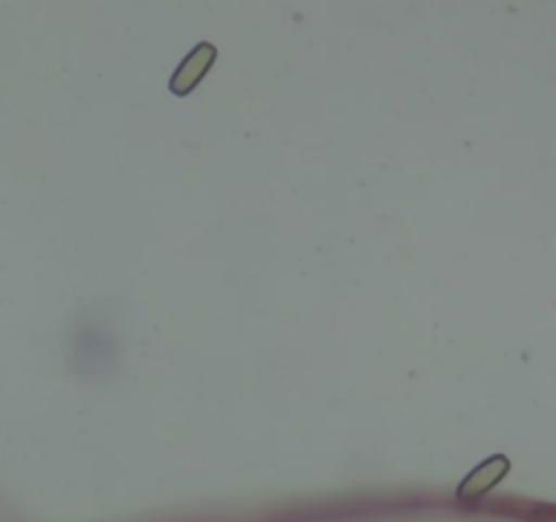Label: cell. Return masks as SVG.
I'll use <instances>...</instances> for the list:
<instances>
[{
  "label": "cell",
  "instance_id": "6da1fadb",
  "mask_svg": "<svg viewBox=\"0 0 556 522\" xmlns=\"http://www.w3.org/2000/svg\"><path fill=\"white\" fill-rule=\"evenodd\" d=\"M212 58H215V49H212L210 44H201V47L195 49V52L190 54L188 60H185L182 69H179V74H177V76H185V74H188V71H190V76H188V79H185L182 85H179L177 90H174V92H185V90H190V87H193L195 82H199L201 76H204V71L210 69Z\"/></svg>",
  "mask_w": 556,
  "mask_h": 522
}]
</instances>
